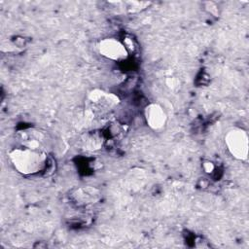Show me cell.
Here are the masks:
<instances>
[{
    "label": "cell",
    "instance_id": "cell-1",
    "mask_svg": "<svg viewBox=\"0 0 249 249\" xmlns=\"http://www.w3.org/2000/svg\"><path fill=\"white\" fill-rule=\"evenodd\" d=\"M8 157L13 167L24 176L35 175L42 172L48 162V156L45 150L25 146L12 149Z\"/></svg>",
    "mask_w": 249,
    "mask_h": 249
},
{
    "label": "cell",
    "instance_id": "cell-2",
    "mask_svg": "<svg viewBox=\"0 0 249 249\" xmlns=\"http://www.w3.org/2000/svg\"><path fill=\"white\" fill-rule=\"evenodd\" d=\"M225 144L230 154L236 160L248 158L249 142L247 132L241 128H231L225 135Z\"/></svg>",
    "mask_w": 249,
    "mask_h": 249
},
{
    "label": "cell",
    "instance_id": "cell-3",
    "mask_svg": "<svg viewBox=\"0 0 249 249\" xmlns=\"http://www.w3.org/2000/svg\"><path fill=\"white\" fill-rule=\"evenodd\" d=\"M97 48L102 56L113 61H123L128 56V50L124 44L113 37L104 38L99 41Z\"/></svg>",
    "mask_w": 249,
    "mask_h": 249
},
{
    "label": "cell",
    "instance_id": "cell-4",
    "mask_svg": "<svg viewBox=\"0 0 249 249\" xmlns=\"http://www.w3.org/2000/svg\"><path fill=\"white\" fill-rule=\"evenodd\" d=\"M144 117L148 126L154 130L163 128L167 122L164 109L158 103H150L144 109Z\"/></svg>",
    "mask_w": 249,
    "mask_h": 249
},
{
    "label": "cell",
    "instance_id": "cell-5",
    "mask_svg": "<svg viewBox=\"0 0 249 249\" xmlns=\"http://www.w3.org/2000/svg\"><path fill=\"white\" fill-rule=\"evenodd\" d=\"M88 100L93 106L101 109H111L120 102L118 96L101 89L91 90L88 95Z\"/></svg>",
    "mask_w": 249,
    "mask_h": 249
},
{
    "label": "cell",
    "instance_id": "cell-6",
    "mask_svg": "<svg viewBox=\"0 0 249 249\" xmlns=\"http://www.w3.org/2000/svg\"><path fill=\"white\" fill-rule=\"evenodd\" d=\"M21 140V145L20 146H25L33 149H39V150H45L44 149V144L46 141L45 135L34 129H28L23 131V133L20 136Z\"/></svg>",
    "mask_w": 249,
    "mask_h": 249
},
{
    "label": "cell",
    "instance_id": "cell-7",
    "mask_svg": "<svg viewBox=\"0 0 249 249\" xmlns=\"http://www.w3.org/2000/svg\"><path fill=\"white\" fill-rule=\"evenodd\" d=\"M101 146V140L94 136V135H89L88 138L86 137V141L84 143V147L88 150H95L98 149Z\"/></svg>",
    "mask_w": 249,
    "mask_h": 249
},
{
    "label": "cell",
    "instance_id": "cell-8",
    "mask_svg": "<svg viewBox=\"0 0 249 249\" xmlns=\"http://www.w3.org/2000/svg\"><path fill=\"white\" fill-rule=\"evenodd\" d=\"M202 169L204 170L205 173L211 174L215 170V164L212 161H210V160H204L202 162Z\"/></svg>",
    "mask_w": 249,
    "mask_h": 249
},
{
    "label": "cell",
    "instance_id": "cell-9",
    "mask_svg": "<svg viewBox=\"0 0 249 249\" xmlns=\"http://www.w3.org/2000/svg\"><path fill=\"white\" fill-rule=\"evenodd\" d=\"M206 5H207V6H206V8H211V10H209L211 14H213V15H217L218 7L215 5V3H213V2H207V3H206Z\"/></svg>",
    "mask_w": 249,
    "mask_h": 249
}]
</instances>
